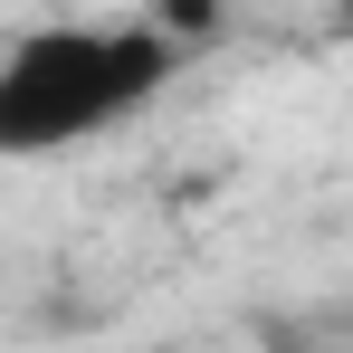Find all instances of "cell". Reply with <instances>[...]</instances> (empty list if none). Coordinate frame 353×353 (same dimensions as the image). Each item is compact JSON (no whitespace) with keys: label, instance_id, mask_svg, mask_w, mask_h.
Here are the masks:
<instances>
[{"label":"cell","instance_id":"6da1fadb","mask_svg":"<svg viewBox=\"0 0 353 353\" xmlns=\"http://www.w3.org/2000/svg\"><path fill=\"white\" fill-rule=\"evenodd\" d=\"M181 39H163L153 19H48L29 39H10L0 58V163L29 153H67L105 124L143 115L181 77Z\"/></svg>","mask_w":353,"mask_h":353},{"label":"cell","instance_id":"7a4b0ae2","mask_svg":"<svg viewBox=\"0 0 353 353\" xmlns=\"http://www.w3.org/2000/svg\"><path fill=\"white\" fill-rule=\"evenodd\" d=\"M220 10H230V0H143V19H153L163 39H181V48H201V39L220 29Z\"/></svg>","mask_w":353,"mask_h":353},{"label":"cell","instance_id":"3957f363","mask_svg":"<svg viewBox=\"0 0 353 353\" xmlns=\"http://www.w3.org/2000/svg\"><path fill=\"white\" fill-rule=\"evenodd\" d=\"M344 39H353V0H344Z\"/></svg>","mask_w":353,"mask_h":353}]
</instances>
